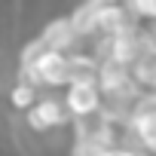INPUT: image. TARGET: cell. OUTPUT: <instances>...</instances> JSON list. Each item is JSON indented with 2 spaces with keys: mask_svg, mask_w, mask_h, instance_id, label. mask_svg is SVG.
<instances>
[{
  "mask_svg": "<svg viewBox=\"0 0 156 156\" xmlns=\"http://www.w3.org/2000/svg\"><path fill=\"white\" fill-rule=\"evenodd\" d=\"M129 73H132V64H126V61L107 55V58L98 64V83H101V89H104L107 95H113V92L132 89V86H129V80H132Z\"/></svg>",
  "mask_w": 156,
  "mask_h": 156,
  "instance_id": "3957f363",
  "label": "cell"
},
{
  "mask_svg": "<svg viewBox=\"0 0 156 156\" xmlns=\"http://www.w3.org/2000/svg\"><path fill=\"white\" fill-rule=\"evenodd\" d=\"M73 37H76V31H73L70 19H58V22L46 25V31H43L40 40H43L46 49H52V52H64V49L73 43Z\"/></svg>",
  "mask_w": 156,
  "mask_h": 156,
  "instance_id": "8992f818",
  "label": "cell"
},
{
  "mask_svg": "<svg viewBox=\"0 0 156 156\" xmlns=\"http://www.w3.org/2000/svg\"><path fill=\"white\" fill-rule=\"evenodd\" d=\"M9 98H12V107H22V110H28V107H34L37 89H34V83H19V86H12Z\"/></svg>",
  "mask_w": 156,
  "mask_h": 156,
  "instance_id": "7c38bea8",
  "label": "cell"
},
{
  "mask_svg": "<svg viewBox=\"0 0 156 156\" xmlns=\"http://www.w3.org/2000/svg\"><path fill=\"white\" fill-rule=\"evenodd\" d=\"M147 49H150V52H156V28L147 34Z\"/></svg>",
  "mask_w": 156,
  "mask_h": 156,
  "instance_id": "5bb4252c",
  "label": "cell"
},
{
  "mask_svg": "<svg viewBox=\"0 0 156 156\" xmlns=\"http://www.w3.org/2000/svg\"><path fill=\"white\" fill-rule=\"evenodd\" d=\"M144 52H147V37L141 40L135 28H126V31H119L110 40V55L119 58V61H126V64H135Z\"/></svg>",
  "mask_w": 156,
  "mask_h": 156,
  "instance_id": "277c9868",
  "label": "cell"
},
{
  "mask_svg": "<svg viewBox=\"0 0 156 156\" xmlns=\"http://www.w3.org/2000/svg\"><path fill=\"white\" fill-rule=\"evenodd\" d=\"M98 28H101V31H107L110 37H116L119 31L132 28V25H129V12H126V6H119V3H110V6L101 12V22H98Z\"/></svg>",
  "mask_w": 156,
  "mask_h": 156,
  "instance_id": "9c48e42d",
  "label": "cell"
},
{
  "mask_svg": "<svg viewBox=\"0 0 156 156\" xmlns=\"http://www.w3.org/2000/svg\"><path fill=\"white\" fill-rule=\"evenodd\" d=\"M28 122H31V129H37V132L52 129V126L64 122V107H61L58 101H40V104H34V107H31Z\"/></svg>",
  "mask_w": 156,
  "mask_h": 156,
  "instance_id": "52a82bcc",
  "label": "cell"
},
{
  "mask_svg": "<svg viewBox=\"0 0 156 156\" xmlns=\"http://www.w3.org/2000/svg\"><path fill=\"white\" fill-rule=\"evenodd\" d=\"M98 76V64L92 58H83V55H76L70 58V67H67V83H92Z\"/></svg>",
  "mask_w": 156,
  "mask_h": 156,
  "instance_id": "30bf717a",
  "label": "cell"
},
{
  "mask_svg": "<svg viewBox=\"0 0 156 156\" xmlns=\"http://www.w3.org/2000/svg\"><path fill=\"white\" fill-rule=\"evenodd\" d=\"M129 6L138 12V16H147V19H156V0H129Z\"/></svg>",
  "mask_w": 156,
  "mask_h": 156,
  "instance_id": "4fadbf2b",
  "label": "cell"
},
{
  "mask_svg": "<svg viewBox=\"0 0 156 156\" xmlns=\"http://www.w3.org/2000/svg\"><path fill=\"white\" fill-rule=\"evenodd\" d=\"M67 67H70V58L64 52H52L46 49L43 55H37L34 64H28V76L34 83H46V86H61L67 83Z\"/></svg>",
  "mask_w": 156,
  "mask_h": 156,
  "instance_id": "6da1fadb",
  "label": "cell"
},
{
  "mask_svg": "<svg viewBox=\"0 0 156 156\" xmlns=\"http://www.w3.org/2000/svg\"><path fill=\"white\" fill-rule=\"evenodd\" d=\"M110 3H113V0H86L83 6H76V12L70 16V25H73L76 37H80V34H92L98 28V22H101V12Z\"/></svg>",
  "mask_w": 156,
  "mask_h": 156,
  "instance_id": "5b68a950",
  "label": "cell"
},
{
  "mask_svg": "<svg viewBox=\"0 0 156 156\" xmlns=\"http://www.w3.org/2000/svg\"><path fill=\"white\" fill-rule=\"evenodd\" d=\"M135 132L150 150H156V107L150 101H144V107L135 113Z\"/></svg>",
  "mask_w": 156,
  "mask_h": 156,
  "instance_id": "ba28073f",
  "label": "cell"
},
{
  "mask_svg": "<svg viewBox=\"0 0 156 156\" xmlns=\"http://www.w3.org/2000/svg\"><path fill=\"white\" fill-rule=\"evenodd\" d=\"M135 80L141 83V86H150V89H156V52H144L138 61H135Z\"/></svg>",
  "mask_w": 156,
  "mask_h": 156,
  "instance_id": "8fae6325",
  "label": "cell"
},
{
  "mask_svg": "<svg viewBox=\"0 0 156 156\" xmlns=\"http://www.w3.org/2000/svg\"><path fill=\"white\" fill-rule=\"evenodd\" d=\"M104 156H138V153H132V150H113V147H110Z\"/></svg>",
  "mask_w": 156,
  "mask_h": 156,
  "instance_id": "9a60e30c",
  "label": "cell"
},
{
  "mask_svg": "<svg viewBox=\"0 0 156 156\" xmlns=\"http://www.w3.org/2000/svg\"><path fill=\"white\" fill-rule=\"evenodd\" d=\"M64 104H67L70 113H76V116H92V113L101 107V89L95 86V80H92V83H70Z\"/></svg>",
  "mask_w": 156,
  "mask_h": 156,
  "instance_id": "7a4b0ae2",
  "label": "cell"
}]
</instances>
